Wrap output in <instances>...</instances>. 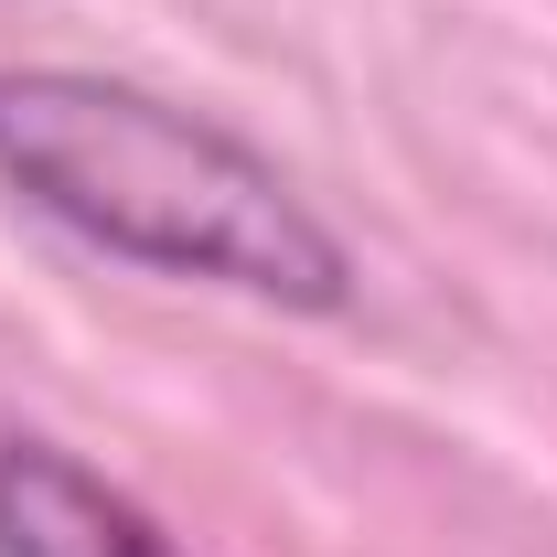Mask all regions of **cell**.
<instances>
[{
  "label": "cell",
  "instance_id": "cell-1",
  "mask_svg": "<svg viewBox=\"0 0 557 557\" xmlns=\"http://www.w3.org/2000/svg\"><path fill=\"white\" fill-rule=\"evenodd\" d=\"M0 194L150 278L300 322L354 311V247L247 129L97 65H0Z\"/></svg>",
  "mask_w": 557,
  "mask_h": 557
},
{
  "label": "cell",
  "instance_id": "cell-2",
  "mask_svg": "<svg viewBox=\"0 0 557 557\" xmlns=\"http://www.w3.org/2000/svg\"><path fill=\"white\" fill-rule=\"evenodd\" d=\"M0 557H183V536L65 440H0Z\"/></svg>",
  "mask_w": 557,
  "mask_h": 557
}]
</instances>
